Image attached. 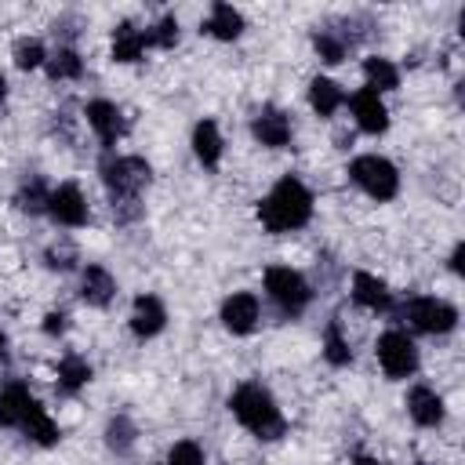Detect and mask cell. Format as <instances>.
Listing matches in <instances>:
<instances>
[{"mask_svg":"<svg viewBox=\"0 0 465 465\" xmlns=\"http://www.w3.org/2000/svg\"><path fill=\"white\" fill-rule=\"evenodd\" d=\"M229 411L236 414V421L254 432L258 440H276L283 436V414L272 400V392L262 381H243L232 396H229Z\"/></svg>","mask_w":465,"mask_h":465,"instance_id":"2","label":"cell"},{"mask_svg":"<svg viewBox=\"0 0 465 465\" xmlns=\"http://www.w3.org/2000/svg\"><path fill=\"white\" fill-rule=\"evenodd\" d=\"M251 131H254V138L265 145V149H283L287 142H291V120H287V113H280V109H272V105H265V109H258V116H254V124H251Z\"/></svg>","mask_w":465,"mask_h":465,"instance_id":"12","label":"cell"},{"mask_svg":"<svg viewBox=\"0 0 465 465\" xmlns=\"http://www.w3.org/2000/svg\"><path fill=\"white\" fill-rule=\"evenodd\" d=\"M349 178L374 200H392L400 193V171L392 160L378 156V153H363L349 163Z\"/></svg>","mask_w":465,"mask_h":465,"instance_id":"4","label":"cell"},{"mask_svg":"<svg viewBox=\"0 0 465 465\" xmlns=\"http://www.w3.org/2000/svg\"><path fill=\"white\" fill-rule=\"evenodd\" d=\"M36 407V400L29 396V389L22 381H11L0 392V425L4 429H22V421L29 418V411Z\"/></svg>","mask_w":465,"mask_h":465,"instance_id":"15","label":"cell"},{"mask_svg":"<svg viewBox=\"0 0 465 465\" xmlns=\"http://www.w3.org/2000/svg\"><path fill=\"white\" fill-rule=\"evenodd\" d=\"M87 381H91V363H87L84 356H65V360L58 363V392L73 396V392H80Z\"/></svg>","mask_w":465,"mask_h":465,"instance_id":"23","label":"cell"},{"mask_svg":"<svg viewBox=\"0 0 465 465\" xmlns=\"http://www.w3.org/2000/svg\"><path fill=\"white\" fill-rule=\"evenodd\" d=\"M356 465H381V461H374V458H356Z\"/></svg>","mask_w":465,"mask_h":465,"instance_id":"38","label":"cell"},{"mask_svg":"<svg viewBox=\"0 0 465 465\" xmlns=\"http://www.w3.org/2000/svg\"><path fill=\"white\" fill-rule=\"evenodd\" d=\"M113 294H116V280L109 276V269L87 265L84 276H80V298H84L87 305H94V309H105V305L113 302Z\"/></svg>","mask_w":465,"mask_h":465,"instance_id":"17","label":"cell"},{"mask_svg":"<svg viewBox=\"0 0 465 465\" xmlns=\"http://www.w3.org/2000/svg\"><path fill=\"white\" fill-rule=\"evenodd\" d=\"M309 214H312V193H309L294 174L280 178V182L269 189V196L258 203V218H262V225H265L269 232L302 229V225L309 222Z\"/></svg>","mask_w":465,"mask_h":465,"instance_id":"1","label":"cell"},{"mask_svg":"<svg viewBox=\"0 0 465 465\" xmlns=\"http://www.w3.org/2000/svg\"><path fill=\"white\" fill-rule=\"evenodd\" d=\"M163 323H167L163 302H160L156 294H138L134 305H131V331H134L138 338H153V334L163 331Z\"/></svg>","mask_w":465,"mask_h":465,"instance_id":"13","label":"cell"},{"mask_svg":"<svg viewBox=\"0 0 465 465\" xmlns=\"http://www.w3.org/2000/svg\"><path fill=\"white\" fill-rule=\"evenodd\" d=\"M207 33L218 40H236L243 33V15L232 4H214L211 18H207Z\"/></svg>","mask_w":465,"mask_h":465,"instance_id":"21","label":"cell"},{"mask_svg":"<svg viewBox=\"0 0 465 465\" xmlns=\"http://www.w3.org/2000/svg\"><path fill=\"white\" fill-rule=\"evenodd\" d=\"M44 62H47V51H44L40 40L22 36V40L15 44V65H18V69H40Z\"/></svg>","mask_w":465,"mask_h":465,"instance_id":"27","label":"cell"},{"mask_svg":"<svg viewBox=\"0 0 465 465\" xmlns=\"http://www.w3.org/2000/svg\"><path fill=\"white\" fill-rule=\"evenodd\" d=\"M352 302L371 309V312H389L392 309V294H389L385 280H378L371 272H356L352 276Z\"/></svg>","mask_w":465,"mask_h":465,"instance_id":"16","label":"cell"},{"mask_svg":"<svg viewBox=\"0 0 465 465\" xmlns=\"http://www.w3.org/2000/svg\"><path fill=\"white\" fill-rule=\"evenodd\" d=\"M323 356H327L334 367H345V363L352 360V349H349V341L341 338V327H338V323H331V327H327V338H323Z\"/></svg>","mask_w":465,"mask_h":465,"instance_id":"29","label":"cell"},{"mask_svg":"<svg viewBox=\"0 0 465 465\" xmlns=\"http://www.w3.org/2000/svg\"><path fill=\"white\" fill-rule=\"evenodd\" d=\"M258 316H262V305L251 291H236L222 302V323L232 334H251L258 327Z\"/></svg>","mask_w":465,"mask_h":465,"instance_id":"10","label":"cell"},{"mask_svg":"<svg viewBox=\"0 0 465 465\" xmlns=\"http://www.w3.org/2000/svg\"><path fill=\"white\" fill-rule=\"evenodd\" d=\"M44 69H47L51 80H76L84 73V62H80V54L73 47H58L54 54H47Z\"/></svg>","mask_w":465,"mask_h":465,"instance_id":"25","label":"cell"},{"mask_svg":"<svg viewBox=\"0 0 465 465\" xmlns=\"http://www.w3.org/2000/svg\"><path fill=\"white\" fill-rule=\"evenodd\" d=\"M4 352H7V334L0 331V356H4Z\"/></svg>","mask_w":465,"mask_h":465,"instance_id":"37","label":"cell"},{"mask_svg":"<svg viewBox=\"0 0 465 465\" xmlns=\"http://www.w3.org/2000/svg\"><path fill=\"white\" fill-rule=\"evenodd\" d=\"M153 171L142 156H116L109 153L102 160V182L105 189L113 193V203H124V200H138V193L149 185Z\"/></svg>","mask_w":465,"mask_h":465,"instance_id":"3","label":"cell"},{"mask_svg":"<svg viewBox=\"0 0 465 465\" xmlns=\"http://www.w3.org/2000/svg\"><path fill=\"white\" fill-rule=\"evenodd\" d=\"M265 291H269V298H272L283 312H291V316H298V312L309 305V298H312L305 276H302L298 269H291V265H269V269H265Z\"/></svg>","mask_w":465,"mask_h":465,"instance_id":"6","label":"cell"},{"mask_svg":"<svg viewBox=\"0 0 465 465\" xmlns=\"http://www.w3.org/2000/svg\"><path fill=\"white\" fill-rule=\"evenodd\" d=\"M47 214L58 222V225H84L87 222V200H84V193H80V185H73V182H65V185H58V189H51L47 193Z\"/></svg>","mask_w":465,"mask_h":465,"instance_id":"8","label":"cell"},{"mask_svg":"<svg viewBox=\"0 0 465 465\" xmlns=\"http://www.w3.org/2000/svg\"><path fill=\"white\" fill-rule=\"evenodd\" d=\"M105 443H109L116 454H127V450L134 447V425H131V418L116 414V418L109 421V429H105Z\"/></svg>","mask_w":465,"mask_h":465,"instance_id":"26","label":"cell"},{"mask_svg":"<svg viewBox=\"0 0 465 465\" xmlns=\"http://www.w3.org/2000/svg\"><path fill=\"white\" fill-rule=\"evenodd\" d=\"M47 265H51V269H69V265H73V251H69V247H62V251L51 247V251H47Z\"/></svg>","mask_w":465,"mask_h":465,"instance_id":"33","label":"cell"},{"mask_svg":"<svg viewBox=\"0 0 465 465\" xmlns=\"http://www.w3.org/2000/svg\"><path fill=\"white\" fill-rule=\"evenodd\" d=\"M461 258H465V243L454 247V254H450V272H461Z\"/></svg>","mask_w":465,"mask_h":465,"instance_id":"35","label":"cell"},{"mask_svg":"<svg viewBox=\"0 0 465 465\" xmlns=\"http://www.w3.org/2000/svg\"><path fill=\"white\" fill-rule=\"evenodd\" d=\"M145 40H149V47H174L178 44V18L174 15L160 18L153 29H145Z\"/></svg>","mask_w":465,"mask_h":465,"instance_id":"30","label":"cell"},{"mask_svg":"<svg viewBox=\"0 0 465 465\" xmlns=\"http://www.w3.org/2000/svg\"><path fill=\"white\" fill-rule=\"evenodd\" d=\"M363 80H367V87L378 91V94H381V91H396V87H400V69H396L389 58H378V54H374V58L363 62Z\"/></svg>","mask_w":465,"mask_h":465,"instance_id":"22","label":"cell"},{"mask_svg":"<svg viewBox=\"0 0 465 465\" xmlns=\"http://www.w3.org/2000/svg\"><path fill=\"white\" fill-rule=\"evenodd\" d=\"M84 116H87V124H91V131L98 134V142H102V145H116V142L124 138V131H127L124 113H120L113 102H105V98L87 102Z\"/></svg>","mask_w":465,"mask_h":465,"instance_id":"9","label":"cell"},{"mask_svg":"<svg viewBox=\"0 0 465 465\" xmlns=\"http://www.w3.org/2000/svg\"><path fill=\"white\" fill-rule=\"evenodd\" d=\"M407 414H411L418 425L432 429V425L443 421L447 411H443V400H440L436 389H429V385H414V389L407 392Z\"/></svg>","mask_w":465,"mask_h":465,"instance_id":"14","label":"cell"},{"mask_svg":"<svg viewBox=\"0 0 465 465\" xmlns=\"http://www.w3.org/2000/svg\"><path fill=\"white\" fill-rule=\"evenodd\" d=\"M167 465H203V450H200V443H193V440H178V443L167 450Z\"/></svg>","mask_w":465,"mask_h":465,"instance_id":"32","label":"cell"},{"mask_svg":"<svg viewBox=\"0 0 465 465\" xmlns=\"http://www.w3.org/2000/svg\"><path fill=\"white\" fill-rule=\"evenodd\" d=\"M349 102H352V116H356L360 131H367V134H381V131H389V109H385V102H381L378 91L360 87Z\"/></svg>","mask_w":465,"mask_h":465,"instance_id":"11","label":"cell"},{"mask_svg":"<svg viewBox=\"0 0 465 465\" xmlns=\"http://www.w3.org/2000/svg\"><path fill=\"white\" fill-rule=\"evenodd\" d=\"M44 331H47V334H62V331H65V316H62V312H47V316H44Z\"/></svg>","mask_w":465,"mask_h":465,"instance_id":"34","label":"cell"},{"mask_svg":"<svg viewBox=\"0 0 465 465\" xmlns=\"http://www.w3.org/2000/svg\"><path fill=\"white\" fill-rule=\"evenodd\" d=\"M22 432L33 440V443H40V447H51V443H58V425L51 421V414L36 403L33 411H29V418L22 421Z\"/></svg>","mask_w":465,"mask_h":465,"instance_id":"24","label":"cell"},{"mask_svg":"<svg viewBox=\"0 0 465 465\" xmlns=\"http://www.w3.org/2000/svg\"><path fill=\"white\" fill-rule=\"evenodd\" d=\"M222 131H218V124L214 120H200L196 127H193V153H196V160L203 163V167H214L218 160H222Z\"/></svg>","mask_w":465,"mask_h":465,"instance_id":"19","label":"cell"},{"mask_svg":"<svg viewBox=\"0 0 465 465\" xmlns=\"http://www.w3.org/2000/svg\"><path fill=\"white\" fill-rule=\"evenodd\" d=\"M4 98H7V80L0 76V105H4Z\"/></svg>","mask_w":465,"mask_h":465,"instance_id":"36","label":"cell"},{"mask_svg":"<svg viewBox=\"0 0 465 465\" xmlns=\"http://www.w3.org/2000/svg\"><path fill=\"white\" fill-rule=\"evenodd\" d=\"M18 207H22V211H33V214H36V211H47V189H44V182H36V178L25 182V185L18 189Z\"/></svg>","mask_w":465,"mask_h":465,"instance_id":"31","label":"cell"},{"mask_svg":"<svg viewBox=\"0 0 465 465\" xmlns=\"http://www.w3.org/2000/svg\"><path fill=\"white\" fill-rule=\"evenodd\" d=\"M312 44H316V51H320V58H323V62H341V58H345V51H349V40H345V36H338L334 29H320Z\"/></svg>","mask_w":465,"mask_h":465,"instance_id":"28","label":"cell"},{"mask_svg":"<svg viewBox=\"0 0 465 465\" xmlns=\"http://www.w3.org/2000/svg\"><path fill=\"white\" fill-rule=\"evenodd\" d=\"M403 320L421 334H447L458 323V309L450 302H443V298H429L425 294V298H411L403 305Z\"/></svg>","mask_w":465,"mask_h":465,"instance_id":"7","label":"cell"},{"mask_svg":"<svg viewBox=\"0 0 465 465\" xmlns=\"http://www.w3.org/2000/svg\"><path fill=\"white\" fill-rule=\"evenodd\" d=\"M374 356H378V363L389 378H411L418 371V345L403 327L385 331L374 345Z\"/></svg>","mask_w":465,"mask_h":465,"instance_id":"5","label":"cell"},{"mask_svg":"<svg viewBox=\"0 0 465 465\" xmlns=\"http://www.w3.org/2000/svg\"><path fill=\"white\" fill-rule=\"evenodd\" d=\"M145 47H149V40L134 22H120L113 29V58L116 62H138L145 54Z\"/></svg>","mask_w":465,"mask_h":465,"instance_id":"18","label":"cell"},{"mask_svg":"<svg viewBox=\"0 0 465 465\" xmlns=\"http://www.w3.org/2000/svg\"><path fill=\"white\" fill-rule=\"evenodd\" d=\"M341 102H345V91H341L331 76H312V84H309V105H312L320 116L338 113Z\"/></svg>","mask_w":465,"mask_h":465,"instance_id":"20","label":"cell"}]
</instances>
